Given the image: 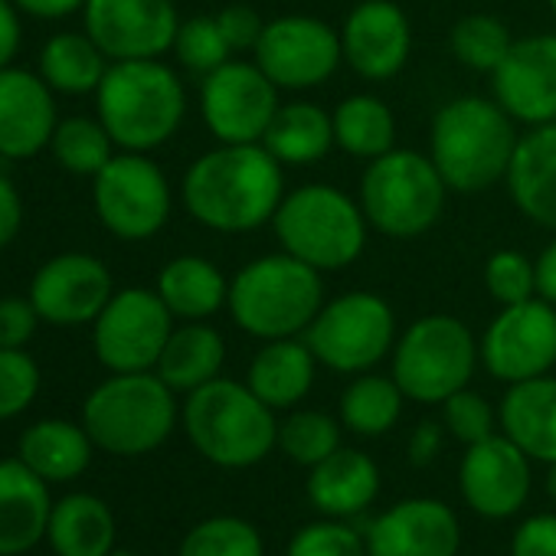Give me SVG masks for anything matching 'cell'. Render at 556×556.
Listing matches in <instances>:
<instances>
[{
    "mask_svg": "<svg viewBox=\"0 0 556 556\" xmlns=\"http://www.w3.org/2000/svg\"><path fill=\"white\" fill-rule=\"evenodd\" d=\"M484 289L488 295L507 308L527 299H536V265L520 249H497L484 262Z\"/></svg>",
    "mask_w": 556,
    "mask_h": 556,
    "instance_id": "cell-40",
    "label": "cell"
},
{
    "mask_svg": "<svg viewBox=\"0 0 556 556\" xmlns=\"http://www.w3.org/2000/svg\"><path fill=\"white\" fill-rule=\"evenodd\" d=\"M14 4H17V11H27L34 17L60 21V17H70L79 8H86V0H14Z\"/></svg>",
    "mask_w": 556,
    "mask_h": 556,
    "instance_id": "cell-52",
    "label": "cell"
},
{
    "mask_svg": "<svg viewBox=\"0 0 556 556\" xmlns=\"http://www.w3.org/2000/svg\"><path fill=\"white\" fill-rule=\"evenodd\" d=\"M177 63L197 76H210L223 63H229L232 50L216 24V17H190L180 24L177 40H174Z\"/></svg>",
    "mask_w": 556,
    "mask_h": 556,
    "instance_id": "cell-41",
    "label": "cell"
},
{
    "mask_svg": "<svg viewBox=\"0 0 556 556\" xmlns=\"http://www.w3.org/2000/svg\"><path fill=\"white\" fill-rule=\"evenodd\" d=\"M478 354L481 367L507 387L546 377L556 367V305L536 295L501 308L484 328Z\"/></svg>",
    "mask_w": 556,
    "mask_h": 556,
    "instance_id": "cell-15",
    "label": "cell"
},
{
    "mask_svg": "<svg viewBox=\"0 0 556 556\" xmlns=\"http://www.w3.org/2000/svg\"><path fill=\"white\" fill-rule=\"evenodd\" d=\"M92 439L86 426H73L63 419L37 422L21 439V458L43 478V481H73L89 468Z\"/></svg>",
    "mask_w": 556,
    "mask_h": 556,
    "instance_id": "cell-31",
    "label": "cell"
},
{
    "mask_svg": "<svg viewBox=\"0 0 556 556\" xmlns=\"http://www.w3.org/2000/svg\"><path fill=\"white\" fill-rule=\"evenodd\" d=\"M109 56L89 34H56L40 53V76L50 89L66 96L96 92L105 79Z\"/></svg>",
    "mask_w": 556,
    "mask_h": 556,
    "instance_id": "cell-34",
    "label": "cell"
},
{
    "mask_svg": "<svg viewBox=\"0 0 556 556\" xmlns=\"http://www.w3.org/2000/svg\"><path fill=\"white\" fill-rule=\"evenodd\" d=\"M409 462L416 468L429 465L439 452H442V426L439 422H419L409 435Z\"/></svg>",
    "mask_w": 556,
    "mask_h": 556,
    "instance_id": "cell-49",
    "label": "cell"
},
{
    "mask_svg": "<svg viewBox=\"0 0 556 556\" xmlns=\"http://www.w3.org/2000/svg\"><path fill=\"white\" fill-rule=\"evenodd\" d=\"M546 494L556 501V462H549V468H546Z\"/></svg>",
    "mask_w": 556,
    "mask_h": 556,
    "instance_id": "cell-53",
    "label": "cell"
},
{
    "mask_svg": "<svg viewBox=\"0 0 556 556\" xmlns=\"http://www.w3.org/2000/svg\"><path fill=\"white\" fill-rule=\"evenodd\" d=\"M56 105L43 76L0 70V157L24 161L40 154L56 131Z\"/></svg>",
    "mask_w": 556,
    "mask_h": 556,
    "instance_id": "cell-22",
    "label": "cell"
},
{
    "mask_svg": "<svg viewBox=\"0 0 556 556\" xmlns=\"http://www.w3.org/2000/svg\"><path fill=\"white\" fill-rule=\"evenodd\" d=\"M546 4H549V11L556 14V0H546Z\"/></svg>",
    "mask_w": 556,
    "mask_h": 556,
    "instance_id": "cell-55",
    "label": "cell"
},
{
    "mask_svg": "<svg viewBox=\"0 0 556 556\" xmlns=\"http://www.w3.org/2000/svg\"><path fill=\"white\" fill-rule=\"evenodd\" d=\"M112 275L102 258L86 252H63L50 258L30 282V302L40 321L56 328L89 325L112 302Z\"/></svg>",
    "mask_w": 556,
    "mask_h": 556,
    "instance_id": "cell-17",
    "label": "cell"
},
{
    "mask_svg": "<svg viewBox=\"0 0 556 556\" xmlns=\"http://www.w3.org/2000/svg\"><path fill=\"white\" fill-rule=\"evenodd\" d=\"M448 47H452V56L465 70L491 76L501 66V60L507 56V50L514 47V37L504 21L491 17V14H468L452 27Z\"/></svg>",
    "mask_w": 556,
    "mask_h": 556,
    "instance_id": "cell-36",
    "label": "cell"
},
{
    "mask_svg": "<svg viewBox=\"0 0 556 556\" xmlns=\"http://www.w3.org/2000/svg\"><path fill=\"white\" fill-rule=\"evenodd\" d=\"M442 422L462 445H475V442H484L494 435L497 416L481 393L465 387L442 403Z\"/></svg>",
    "mask_w": 556,
    "mask_h": 556,
    "instance_id": "cell-43",
    "label": "cell"
},
{
    "mask_svg": "<svg viewBox=\"0 0 556 556\" xmlns=\"http://www.w3.org/2000/svg\"><path fill=\"white\" fill-rule=\"evenodd\" d=\"M536 265V295L549 305H556V232L543 245V252L533 258Z\"/></svg>",
    "mask_w": 556,
    "mask_h": 556,
    "instance_id": "cell-51",
    "label": "cell"
},
{
    "mask_svg": "<svg viewBox=\"0 0 556 556\" xmlns=\"http://www.w3.org/2000/svg\"><path fill=\"white\" fill-rule=\"evenodd\" d=\"M331 118H334V144L351 157L374 161L396 148V115L374 92H357L341 99Z\"/></svg>",
    "mask_w": 556,
    "mask_h": 556,
    "instance_id": "cell-33",
    "label": "cell"
},
{
    "mask_svg": "<svg viewBox=\"0 0 556 556\" xmlns=\"http://www.w3.org/2000/svg\"><path fill=\"white\" fill-rule=\"evenodd\" d=\"M262 144L282 167H312L338 148L334 118L315 102H286L278 105Z\"/></svg>",
    "mask_w": 556,
    "mask_h": 556,
    "instance_id": "cell-28",
    "label": "cell"
},
{
    "mask_svg": "<svg viewBox=\"0 0 556 556\" xmlns=\"http://www.w3.org/2000/svg\"><path fill=\"white\" fill-rule=\"evenodd\" d=\"M96 325V357L115 374L154 370L174 331V315L157 289H122L102 308Z\"/></svg>",
    "mask_w": 556,
    "mask_h": 556,
    "instance_id": "cell-14",
    "label": "cell"
},
{
    "mask_svg": "<svg viewBox=\"0 0 556 556\" xmlns=\"http://www.w3.org/2000/svg\"><path fill=\"white\" fill-rule=\"evenodd\" d=\"M403 390L396 387L393 377H380V374H357L354 383L344 390L341 396V422L367 439L387 435L400 413H403Z\"/></svg>",
    "mask_w": 556,
    "mask_h": 556,
    "instance_id": "cell-35",
    "label": "cell"
},
{
    "mask_svg": "<svg viewBox=\"0 0 556 556\" xmlns=\"http://www.w3.org/2000/svg\"><path fill=\"white\" fill-rule=\"evenodd\" d=\"M380 491V471L370 455L357 448H338L318 462L308 475V501L331 517H354L374 504Z\"/></svg>",
    "mask_w": 556,
    "mask_h": 556,
    "instance_id": "cell-27",
    "label": "cell"
},
{
    "mask_svg": "<svg viewBox=\"0 0 556 556\" xmlns=\"http://www.w3.org/2000/svg\"><path fill=\"white\" fill-rule=\"evenodd\" d=\"M252 60L282 92H308L341 70V30L308 14L275 17L265 24Z\"/></svg>",
    "mask_w": 556,
    "mask_h": 556,
    "instance_id": "cell-12",
    "label": "cell"
},
{
    "mask_svg": "<svg viewBox=\"0 0 556 556\" xmlns=\"http://www.w3.org/2000/svg\"><path fill=\"white\" fill-rule=\"evenodd\" d=\"M462 530L432 497H413L380 514L367 530V556H455Z\"/></svg>",
    "mask_w": 556,
    "mask_h": 556,
    "instance_id": "cell-21",
    "label": "cell"
},
{
    "mask_svg": "<svg viewBox=\"0 0 556 556\" xmlns=\"http://www.w3.org/2000/svg\"><path fill=\"white\" fill-rule=\"evenodd\" d=\"M50 144H53L56 161L70 174H79V177H96L115 157L112 154L115 141L105 131V125L96 122V118H66V122H60Z\"/></svg>",
    "mask_w": 556,
    "mask_h": 556,
    "instance_id": "cell-37",
    "label": "cell"
},
{
    "mask_svg": "<svg viewBox=\"0 0 556 556\" xmlns=\"http://www.w3.org/2000/svg\"><path fill=\"white\" fill-rule=\"evenodd\" d=\"M289 556H367V540L344 520H318L292 536Z\"/></svg>",
    "mask_w": 556,
    "mask_h": 556,
    "instance_id": "cell-44",
    "label": "cell"
},
{
    "mask_svg": "<svg viewBox=\"0 0 556 556\" xmlns=\"http://www.w3.org/2000/svg\"><path fill=\"white\" fill-rule=\"evenodd\" d=\"M92 200L102 226L128 242L151 239L170 219V184L164 170L138 151L115 154L96 174Z\"/></svg>",
    "mask_w": 556,
    "mask_h": 556,
    "instance_id": "cell-11",
    "label": "cell"
},
{
    "mask_svg": "<svg viewBox=\"0 0 556 556\" xmlns=\"http://www.w3.org/2000/svg\"><path fill=\"white\" fill-rule=\"evenodd\" d=\"M86 34L112 60H157L174 50L180 17L174 0H86Z\"/></svg>",
    "mask_w": 556,
    "mask_h": 556,
    "instance_id": "cell-16",
    "label": "cell"
},
{
    "mask_svg": "<svg viewBox=\"0 0 556 556\" xmlns=\"http://www.w3.org/2000/svg\"><path fill=\"white\" fill-rule=\"evenodd\" d=\"M216 24H219V30H223V37H226V43H229L232 53H252L255 43H258V37H262V30H265V21L249 4H229V8H223L216 14Z\"/></svg>",
    "mask_w": 556,
    "mask_h": 556,
    "instance_id": "cell-45",
    "label": "cell"
},
{
    "mask_svg": "<svg viewBox=\"0 0 556 556\" xmlns=\"http://www.w3.org/2000/svg\"><path fill=\"white\" fill-rule=\"evenodd\" d=\"M504 184L520 216L556 232V122L520 135Z\"/></svg>",
    "mask_w": 556,
    "mask_h": 556,
    "instance_id": "cell-24",
    "label": "cell"
},
{
    "mask_svg": "<svg viewBox=\"0 0 556 556\" xmlns=\"http://www.w3.org/2000/svg\"><path fill=\"white\" fill-rule=\"evenodd\" d=\"M517 141V122L494 99L458 96L432 118L429 157L452 193H484L507 180Z\"/></svg>",
    "mask_w": 556,
    "mask_h": 556,
    "instance_id": "cell-2",
    "label": "cell"
},
{
    "mask_svg": "<svg viewBox=\"0 0 556 556\" xmlns=\"http://www.w3.org/2000/svg\"><path fill=\"white\" fill-rule=\"evenodd\" d=\"M157 295L174 318L206 321L229 302V278L203 255H177L157 275Z\"/></svg>",
    "mask_w": 556,
    "mask_h": 556,
    "instance_id": "cell-29",
    "label": "cell"
},
{
    "mask_svg": "<svg viewBox=\"0 0 556 556\" xmlns=\"http://www.w3.org/2000/svg\"><path fill=\"white\" fill-rule=\"evenodd\" d=\"M184 429L193 448L219 468H252L278 445V422L245 383L210 380L187 393Z\"/></svg>",
    "mask_w": 556,
    "mask_h": 556,
    "instance_id": "cell-6",
    "label": "cell"
},
{
    "mask_svg": "<svg viewBox=\"0 0 556 556\" xmlns=\"http://www.w3.org/2000/svg\"><path fill=\"white\" fill-rule=\"evenodd\" d=\"M494 102L527 128L556 122V34L514 40L491 73Z\"/></svg>",
    "mask_w": 556,
    "mask_h": 556,
    "instance_id": "cell-18",
    "label": "cell"
},
{
    "mask_svg": "<svg viewBox=\"0 0 556 556\" xmlns=\"http://www.w3.org/2000/svg\"><path fill=\"white\" fill-rule=\"evenodd\" d=\"M481 364L471 328L455 315H426L413 321L393 348V380L406 400L442 406L465 390Z\"/></svg>",
    "mask_w": 556,
    "mask_h": 556,
    "instance_id": "cell-9",
    "label": "cell"
},
{
    "mask_svg": "<svg viewBox=\"0 0 556 556\" xmlns=\"http://www.w3.org/2000/svg\"><path fill=\"white\" fill-rule=\"evenodd\" d=\"M187 213L213 232H252L286 200V167L265 144H219L184 174Z\"/></svg>",
    "mask_w": 556,
    "mask_h": 556,
    "instance_id": "cell-1",
    "label": "cell"
},
{
    "mask_svg": "<svg viewBox=\"0 0 556 556\" xmlns=\"http://www.w3.org/2000/svg\"><path fill=\"white\" fill-rule=\"evenodd\" d=\"M40 390V370L24 348H0V419L21 416Z\"/></svg>",
    "mask_w": 556,
    "mask_h": 556,
    "instance_id": "cell-42",
    "label": "cell"
},
{
    "mask_svg": "<svg viewBox=\"0 0 556 556\" xmlns=\"http://www.w3.org/2000/svg\"><path fill=\"white\" fill-rule=\"evenodd\" d=\"M105 556H135V553H128V549H112V553H105Z\"/></svg>",
    "mask_w": 556,
    "mask_h": 556,
    "instance_id": "cell-54",
    "label": "cell"
},
{
    "mask_svg": "<svg viewBox=\"0 0 556 556\" xmlns=\"http://www.w3.org/2000/svg\"><path fill=\"white\" fill-rule=\"evenodd\" d=\"M448 193L429 154L393 148L367 161L357 200L370 229L390 239H416L442 219Z\"/></svg>",
    "mask_w": 556,
    "mask_h": 556,
    "instance_id": "cell-7",
    "label": "cell"
},
{
    "mask_svg": "<svg viewBox=\"0 0 556 556\" xmlns=\"http://www.w3.org/2000/svg\"><path fill=\"white\" fill-rule=\"evenodd\" d=\"M271 229L278 245L289 255L308 262L325 275L351 268L364 255L370 223L361 200L348 197L341 187L305 184L278 203Z\"/></svg>",
    "mask_w": 556,
    "mask_h": 556,
    "instance_id": "cell-5",
    "label": "cell"
},
{
    "mask_svg": "<svg viewBox=\"0 0 556 556\" xmlns=\"http://www.w3.org/2000/svg\"><path fill=\"white\" fill-rule=\"evenodd\" d=\"M344 63L367 83L400 76L413 56V24L396 0H361L341 27Z\"/></svg>",
    "mask_w": 556,
    "mask_h": 556,
    "instance_id": "cell-19",
    "label": "cell"
},
{
    "mask_svg": "<svg viewBox=\"0 0 556 556\" xmlns=\"http://www.w3.org/2000/svg\"><path fill=\"white\" fill-rule=\"evenodd\" d=\"M180 556H262V536L239 517H210L184 536Z\"/></svg>",
    "mask_w": 556,
    "mask_h": 556,
    "instance_id": "cell-39",
    "label": "cell"
},
{
    "mask_svg": "<svg viewBox=\"0 0 556 556\" xmlns=\"http://www.w3.org/2000/svg\"><path fill=\"white\" fill-rule=\"evenodd\" d=\"M53 504L47 481L24 462H0V556L34 549L50 530Z\"/></svg>",
    "mask_w": 556,
    "mask_h": 556,
    "instance_id": "cell-23",
    "label": "cell"
},
{
    "mask_svg": "<svg viewBox=\"0 0 556 556\" xmlns=\"http://www.w3.org/2000/svg\"><path fill=\"white\" fill-rule=\"evenodd\" d=\"M318 364L334 374H367L396 348V315L383 295L348 292L318 312L305 331Z\"/></svg>",
    "mask_w": 556,
    "mask_h": 556,
    "instance_id": "cell-10",
    "label": "cell"
},
{
    "mask_svg": "<svg viewBox=\"0 0 556 556\" xmlns=\"http://www.w3.org/2000/svg\"><path fill=\"white\" fill-rule=\"evenodd\" d=\"M501 432L530 462H556V377L510 383L501 400Z\"/></svg>",
    "mask_w": 556,
    "mask_h": 556,
    "instance_id": "cell-26",
    "label": "cell"
},
{
    "mask_svg": "<svg viewBox=\"0 0 556 556\" xmlns=\"http://www.w3.org/2000/svg\"><path fill=\"white\" fill-rule=\"evenodd\" d=\"M223 364H226L223 334L206 321H187L184 328L170 331L154 370L174 393H193L203 383L216 380Z\"/></svg>",
    "mask_w": 556,
    "mask_h": 556,
    "instance_id": "cell-30",
    "label": "cell"
},
{
    "mask_svg": "<svg viewBox=\"0 0 556 556\" xmlns=\"http://www.w3.org/2000/svg\"><path fill=\"white\" fill-rule=\"evenodd\" d=\"M47 536L60 556H105L115 543V517L105 501L70 494L53 507Z\"/></svg>",
    "mask_w": 556,
    "mask_h": 556,
    "instance_id": "cell-32",
    "label": "cell"
},
{
    "mask_svg": "<svg viewBox=\"0 0 556 556\" xmlns=\"http://www.w3.org/2000/svg\"><path fill=\"white\" fill-rule=\"evenodd\" d=\"M278 89L255 60H229L200 83V115L219 144H258L278 112Z\"/></svg>",
    "mask_w": 556,
    "mask_h": 556,
    "instance_id": "cell-13",
    "label": "cell"
},
{
    "mask_svg": "<svg viewBox=\"0 0 556 556\" xmlns=\"http://www.w3.org/2000/svg\"><path fill=\"white\" fill-rule=\"evenodd\" d=\"M83 422L89 439L112 455L154 452L177 422L174 390L151 370L115 374L92 390Z\"/></svg>",
    "mask_w": 556,
    "mask_h": 556,
    "instance_id": "cell-8",
    "label": "cell"
},
{
    "mask_svg": "<svg viewBox=\"0 0 556 556\" xmlns=\"http://www.w3.org/2000/svg\"><path fill=\"white\" fill-rule=\"evenodd\" d=\"M40 312L27 299H0V348H24L37 331Z\"/></svg>",
    "mask_w": 556,
    "mask_h": 556,
    "instance_id": "cell-46",
    "label": "cell"
},
{
    "mask_svg": "<svg viewBox=\"0 0 556 556\" xmlns=\"http://www.w3.org/2000/svg\"><path fill=\"white\" fill-rule=\"evenodd\" d=\"M21 50V21L14 0H0V70L11 66Z\"/></svg>",
    "mask_w": 556,
    "mask_h": 556,
    "instance_id": "cell-50",
    "label": "cell"
},
{
    "mask_svg": "<svg viewBox=\"0 0 556 556\" xmlns=\"http://www.w3.org/2000/svg\"><path fill=\"white\" fill-rule=\"evenodd\" d=\"M510 556H556V514L527 517L514 533Z\"/></svg>",
    "mask_w": 556,
    "mask_h": 556,
    "instance_id": "cell-47",
    "label": "cell"
},
{
    "mask_svg": "<svg viewBox=\"0 0 556 556\" xmlns=\"http://www.w3.org/2000/svg\"><path fill=\"white\" fill-rule=\"evenodd\" d=\"M21 226H24V200L8 177H0V249L17 239Z\"/></svg>",
    "mask_w": 556,
    "mask_h": 556,
    "instance_id": "cell-48",
    "label": "cell"
},
{
    "mask_svg": "<svg viewBox=\"0 0 556 556\" xmlns=\"http://www.w3.org/2000/svg\"><path fill=\"white\" fill-rule=\"evenodd\" d=\"M239 331L258 341L305 338L325 308V278L308 262L282 252H268L245 262L229 278L226 302Z\"/></svg>",
    "mask_w": 556,
    "mask_h": 556,
    "instance_id": "cell-3",
    "label": "cell"
},
{
    "mask_svg": "<svg viewBox=\"0 0 556 556\" xmlns=\"http://www.w3.org/2000/svg\"><path fill=\"white\" fill-rule=\"evenodd\" d=\"M318 367L321 364L305 338L265 341L249 364L245 387L271 409H292L312 393Z\"/></svg>",
    "mask_w": 556,
    "mask_h": 556,
    "instance_id": "cell-25",
    "label": "cell"
},
{
    "mask_svg": "<svg viewBox=\"0 0 556 556\" xmlns=\"http://www.w3.org/2000/svg\"><path fill=\"white\" fill-rule=\"evenodd\" d=\"M278 448L292 462L315 468L341 448V422L321 409H299L278 422Z\"/></svg>",
    "mask_w": 556,
    "mask_h": 556,
    "instance_id": "cell-38",
    "label": "cell"
},
{
    "mask_svg": "<svg viewBox=\"0 0 556 556\" xmlns=\"http://www.w3.org/2000/svg\"><path fill=\"white\" fill-rule=\"evenodd\" d=\"M96 105L99 122L122 151L148 154L177 135L187 115V92L180 76L161 60H122L105 70Z\"/></svg>",
    "mask_w": 556,
    "mask_h": 556,
    "instance_id": "cell-4",
    "label": "cell"
},
{
    "mask_svg": "<svg viewBox=\"0 0 556 556\" xmlns=\"http://www.w3.org/2000/svg\"><path fill=\"white\" fill-rule=\"evenodd\" d=\"M458 484L468 507L488 520L510 517L530 494V458L501 432L465 448Z\"/></svg>",
    "mask_w": 556,
    "mask_h": 556,
    "instance_id": "cell-20",
    "label": "cell"
}]
</instances>
